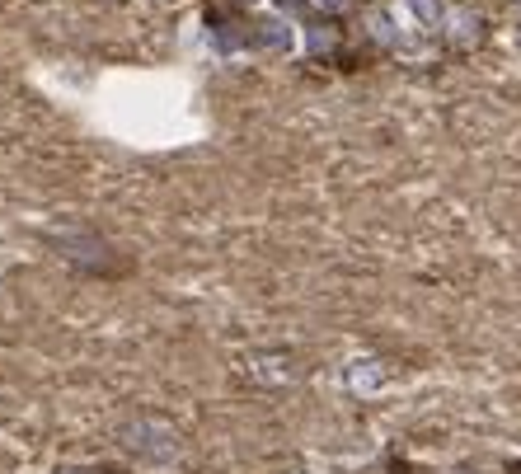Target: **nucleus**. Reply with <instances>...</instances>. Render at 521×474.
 I'll use <instances>...</instances> for the list:
<instances>
[{"label":"nucleus","instance_id":"obj_5","mask_svg":"<svg viewBox=\"0 0 521 474\" xmlns=\"http://www.w3.org/2000/svg\"><path fill=\"white\" fill-rule=\"evenodd\" d=\"M282 5H296V0H282Z\"/></svg>","mask_w":521,"mask_h":474},{"label":"nucleus","instance_id":"obj_4","mask_svg":"<svg viewBox=\"0 0 521 474\" xmlns=\"http://www.w3.org/2000/svg\"><path fill=\"white\" fill-rule=\"evenodd\" d=\"M320 5H329V10H338V5H348V0H320Z\"/></svg>","mask_w":521,"mask_h":474},{"label":"nucleus","instance_id":"obj_2","mask_svg":"<svg viewBox=\"0 0 521 474\" xmlns=\"http://www.w3.org/2000/svg\"><path fill=\"white\" fill-rule=\"evenodd\" d=\"M348 385H353V390H362V395H367V390H376V385H381V371H376V362H357V367H348Z\"/></svg>","mask_w":521,"mask_h":474},{"label":"nucleus","instance_id":"obj_1","mask_svg":"<svg viewBox=\"0 0 521 474\" xmlns=\"http://www.w3.org/2000/svg\"><path fill=\"white\" fill-rule=\"evenodd\" d=\"M259 43L268 47V52H292V47H296V29L287 24V19H263V24H259Z\"/></svg>","mask_w":521,"mask_h":474},{"label":"nucleus","instance_id":"obj_3","mask_svg":"<svg viewBox=\"0 0 521 474\" xmlns=\"http://www.w3.org/2000/svg\"><path fill=\"white\" fill-rule=\"evenodd\" d=\"M409 5V15L418 19V24H437L442 19V0H404Z\"/></svg>","mask_w":521,"mask_h":474}]
</instances>
